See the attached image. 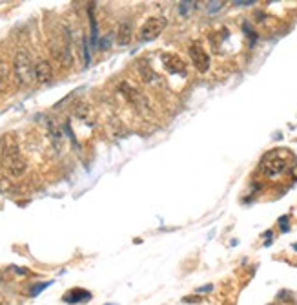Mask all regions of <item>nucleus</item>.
<instances>
[{"label":"nucleus","mask_w":297,"mask_h":305,"mask_svg":"<svg viewBox=\"0 0 297 305\" xmlns=\"http://www.w3.org/2000/svg\"><path fill=\"white\" fill-rule=\"evenodd\" d=\"M294 157L288 150L285 148H277V150H270L259 161V172L268 177V179H277L281 175H285L288 170L292 168Z\"/></svg>","instance_id":"nucleus-1"},{"label":"nucleus","mask_w":297,"mask_h":305,"mask_svg":"<svg viewBox=\"0 0 297 305\" xmlns=\"http://www.w3.org/2000/svg\"><path fill=\"white\" fill-rule=\"evenodd\" d=\"M13 75L20 86H30L35 81V64L28 51H18L13 59Z\"/></svg>","instance_id":"nucleus-2"},{"label":"nucleus","mask_w":297,"mask_h":305,"mask_svg":"<svg viewBox=\"0 0 297 305\" xmlns=\"http://www.w3.org/2000/svg\"><path fill=\"white\" fill-rule=\"evenodd\" d=\"M2 165L6 168V172L13 177H20L22 174L26 172V161L22 154H20V150L11 144V146H7L4 150V154H2Z\"/></svg>","instance_id":"nucleus-3"},{"label":"nucleus","mask_w":297,"mask_h":305,"mask_svg":"<svg viewBox=\"0 0 297 305\" xmlns=\"http://www.w3.org/2000/svg\"><path fill=\"white\" fill-rule=\"evenodd\" d=\"M166 18L164 17H149L143 26H141V39L143 41H153L161 35L166 28Z\"/></svg>","instance_id":"nucleus-4"},{"label":"nucleus","mask_w":297,"mask_h":305,"mask_svg":"<svg viewBox=\"0 0 297 305\" xmlns=\"http://www.w3.org/2000/svg\"><path fill=\"white\" fill-rule=\"evenodd\" d=\"M188 53H190V59H191V64L199 70L201 73H206L210 70V64H212V60H210V55L206 53V49L202 48L201 44H191L190 49H188Z\"/></svg>","instance_id":"nucleus-5"},{"label":"nucleus","mask_w":297,"mask_h":305,"mask_svg":"<svg viewBox=\"0 0 297 305\" xmlns=\"http://www.w3.org/2000/svg\"><path fill=\"white\" fill-rule=\"evenodd\" d=\"M161 60H162L164 70H166L170 75H183V77H186V64H185V60L181 59L179 55L162 53Z\"/></svg>","instance_id":"nucleus-6"},{"label":"nucleus","mask_w":297,"mask_h":305,"mask_svg":"<svg viewBox=\"0 0 297 305\" xmlns=\"http://www.w3.org/2000/svg\"><path fill=\"white\" fill-rule=\"evenodd\" d=\"M120 91H122V95L128 99V101L133 104L135 108H146V104H148V101H146V97L141 93V91L137 90L135 86L133 84H130V83H122L120 84Z\"/></svg>","instance_id":"nucleus-7"},{"label":"nucleus","mask_w":297,"mask_h":305,"mask_svg":"<svg viewBox=\"0 0 297 305\" xmlns=\"http://www.w3.org/2000/svg\"><path fill=\"white\" fill-rule=\"evenodd\" d=\"M53 79V68L48 60H38L35 62V81L38 84H46Z\"/></svg>","instance_id":"nucleus-8"},{"label":"nucleus","mask_w":297,"mask_h":305,"mask_svg":"<svg viewBox=\"0 0 297 305\" xmlns=\"http://www.w3.org/2000/svg\"><path fill=\"white\" fill-rule=\"evenodd\" d=\"M66 304H86L91 300V293L86 291V289H80V287H75V289H70L68 293L62 296Z\"/></svg>","instance_id":"nucleus-9"},{"label":"nucleus","mask_w":297,"mask_h":305,"mask_svg":"<svg viewBox=\"0 0 297 305\" xmlns=\"http://www.w3.org/2000/svg\"><path fill=\"white\" fill-rule=\"evenodd\" d=\"M137 68H139V75L143 79V83L151 84V86H159V84H161V77H159L149 66H146L144 62H137Z\"/></svg>","instance_id":"nucleus-10"},{"label":"nucleus","mask_w":297,"mask_h":305,"mask_svg":"<svg viewBox=\"0 0 297 305\" xmlns=\"http://www.w3.org/2000/svg\"><path fill=\"white\" fill-rule=\"evenodd\" d=\"M131 41V26L130 24H120L119 30V44L124 46V44H130Z\"/></svg>","instance_id":"nucleus-11"},{"label":"nucleus","mask_w":297,"mask_h":305,"mask_svg":"<svg viewBox=\"0 0 297 305\" xmlns=\"http://www.w3.org/2000/svg\"><path fill=\"white\" fill-rule=\"evenodd\" d=\"M224 6V2H210L208 4V11L214 13V11H219L221 7Z\"/></svg>","instance_id":"nucleus-12"},{"label":"nucleus","mask_w":297,"mask_h":305,"mask_svg":"<svg viewBox=\"0 0 297 305\" xmlns=\"http://www.w3.org/2000/svg\"><path fill=\"white\" fill-rule=\"evenodd\" d=\"M193 6H195V2H183L181 4V13H188V11H191L193 9Z\"/></svg>","instance_id":"nucleus-13"},{"label":"nucleus","mask_w":297,"mask_h":305,"mask_svg":"<svg viewBox=\"0 0 297 305\" xmlns=\"http://www.w3.org/2000/svg\"><path fill=\"white\" fill-rule=\"evenodd\" d=\"M49 283H51V281H46V283H42V285H37L35 289H31V296H37V294L40 293L42 289H46V287H48Z\"/></svg>","instance_id":"nucleus-14"},{"label":"nucleus","mask_w":297,"mask_h":305,"mask_svg":"<svg viewBox=\"0 0 297 305\" xmlns=\"http://www.w3.org/2000/svg\"><path fill=\"white\" fill-rule=\"evenodd\" d=\"M256 2L254 0H248V2H233V6H241V7H244V6H254Z\"/></svg>","instance_id":"nucleus-15"},{"label":"nucleus","mask_w":297,"mask_h":305,"mask_svg":"<svg viewBox=\"0 0 297 305\" xmlns=\"http://www.w3.org/2000/svg\"><path fill=\"white\" fill-rule=\"evenodd\" d=\"M281 221L286 223V221H288V218H281ZM281 230H283V232H286V230H288V225H283V227H281Z\"/></svg>","instance_id":"nucleus-16"},{"label":"nucleus","mask_w":297,"mask_h":305,"mask_svg":"<svg viewBox=\"0 0 297 305\" xmlns=\"http://www.w3.org/2000/svg\"><path fill=\"white\" fill-rule=\"evenodd\" d=\"M108 305H111V304H108Z\"/></svg>","instance_id":"nucleus-17"}]
</instances>
